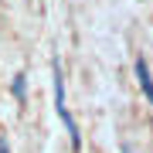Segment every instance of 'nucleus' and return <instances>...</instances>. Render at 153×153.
I'll return each mask as SVG.
<instances>
[{
  "label": "nucleus",
  "mask_w": 153,
  "mask_h": 153,
  "mask_svg": "<svg viewBox=\"0 0 153 153\" xmlns=\"http://www.w3.org/2000/svg\"><path fill=\"white\" fill-rule=\"evenodd\" d=\"M55 112H58L61 126L68 129V136H71V146L78 150L82 136H78V126H75V119H71V112H68V105H65V75H61V61H58V58H55Z\"/></svg>",
  "instance_id": "1"
},
{
  "label": "nucleus",
  "mask_w": 153,
  "mask_h": 153,
  "mask_svg": "<svg viewBox=\"0 0 153 153\" xmlns=\"http://www.w3.org/2000/svg\"><path fill=\"white\" fill-rule=\"evenodd\" d=\"M136 82L143 88V95H146V102L153 105V75H150V68H146V61L136 58Z\"/></svg>",
  "instance_id": "2"
},
{
  "label": "nucleus",
  "mask_w": 153,
  "mask_h": 153,
  "mask_svg": "<svg viewBox=\"0 0 153 153\" xmlns=\"http://www.w3.org/2000/svg\"><path fill=\"white\" fill-rule=\"evenodd\" d=\"M14 95H17V102H24V75L14 78Z\"/></svg>",
  "instance_id": "3"
},
{
  "label": "nucleus",
  "mask_w": 153,
  "mask_h": 153,
  "mask_svg": "<svg viewBox=\"0 0 153 153\" xmlns=\"http://www.w3.org/2000/svg\"><path fill=\"white\" fill-rule=\"evenodd\" d=\"M0 153H10V146H7V140L0 136Z\"/></svg>",
  "instance_id": "4"
},
{
  "label": "nucleus",
  "mask_w": 153,
  "mask_h": 153,
  "mask_svg": "<svg viewBox=\"0 0 153 153\" xmlns=\"http://www.w3.org/2000/svg\"><path fill=\"white\" fill-rule=\"evenodd\" d=\"M126 153H133V150H129V146H126Z\"/></svg>",
  "instance_id": "5"
}]
</instances>
